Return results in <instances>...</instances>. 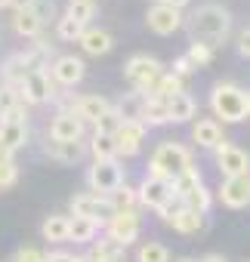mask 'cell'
<instances>
[{
    "label": "cell",
    "mask_w": 250,
    "mask_h": 262,
    "mask_svg": "<svg viewBox=\"0 0 250 262\" xmlns=\"http://www.w3.org/2000/svg\"><path fill=\"white\" fill-rule=\"evenodd\" d=\"M185 28L192 40L210 43L216 50L232 31V13L222 4H201L198 10H192V16H185Z\"/></svg>",
    "instance_id": "1"
},
{
    "label": "cell",
    "mask_w": 250,
    "mask_h": 262,
    "mask_svg": "<svg viewBox=\"0 0 250 262\" xmlns=\"http://www.w3.org/2000/svg\"><path fill=\"white\" fill-rule=\"evenodd\" d=\"M210 111H213V117H222V123H241L244 117H250V111H247V90H241L232 80L216 83L210 90Z\"/></svg>",
    "instance_id": "2"
},
{
    "label": "cell",
    "mask_w": 250,
    "mask_h": 262,
    "mask_svg": "<svg viewBox=\"0 0 250 262\" xmlns=\"http://www.w3.org/2000/svg\"><path fill=\"white\" fill-rule=\"evenodd\" d=\"M189 167H192V151H189L185 145H179V142H161V145L155 148L152 161H149V173H145V176L173 182V179H176L182 170H189Z\"/></svg>",
    "instance_id": "3"
},
{
    "label": "cell",
    "mask_w": 250,
    "mask_h": 262,
    "mask_svg": "<svg viewBox=\"0 0 250 262\" xmlns=\"http://www.w3.org/2000/svg\"><path fill=\"white\" fill-rule=\"evenodd\" d=\"M164 71H167V68H164L155 56H145V53L130 56L127 65H123V77H127V83H130L136 93H142V96L152 93V86L158 83V77H161Z\"/></svg>",
    "instance_id": "4"
},
{
    "label": "cell",
    "mask_w": 250,
    "mask_h": 262,
    "mask_svg": "<svg viewBox=\"0 0 250 262\" xmlns=\"http://www.w3.org/2000/svg\"><path fill=\"white\" fill-rule=\"evenodd\" d=\"M123 185V167L117 161H93V167L87 170V188L93 194H114Z\"/></svg>",
    "instance_id": "5"
},
{
    "label": "cell",
    "mask_w": 250,
    "mask_h": 262,
    "mask_svg": "<svg viewBox=\"0 0 250 262\" xmlns=\"http://www.w3.org/2000/svg\"><path fill=\"white\" fill-rule=\"evenodd\" d=\"M56 105H59V111L77 114L84 123H96L105 111H111V102L105 96H71V93H65V96H56Z\"/></svg>",
    "instance_id": "6"
},
{
    "label": "cell",
    "mask_w": 250,
    "mask_h": 262,
    "mask_svg": "<svg viewBox=\"0 0 250 262\" xmlns=\"http://www.w3.org/2000/svg\"><path fill=\"white\" fill-rule=\"evenodd\" d=\"M19 96L25 105H44V102H56L59 93H56V83H53L47 68H31L19 86Z\"/></svg>",
    "instance_id": "7"
},
{
    "label": "cell",
    "mask_w": 250,
    "mask_h": 262,
    "mask_svg": "<svg viewBox=\"0 0 250 262\" xmlns=\"http://www.w3.org/2000/svg\"><path fill=\"white\" fill-rule=\"evenodd\" d=\"M139 228H142L139 210H117V213L105 222V237H111L114 244H120L123 250H127V247L139 237Z\"/></svg>",
    "instance_id": "8"
},
{
    "label": "cell",
    "mask_w": 250,
    "mask_h": 262,
    "mask_svg": "<svg viewBox=\"0 0 250 262\" xmlns=\"http://www.w3.org/2000/svg\"><path fill=\"white\" fill-rule=\"evenodd\" d=\"M71 216H84L90 222H96L99 228H105V222L114 216V207L108 198L102 194H93V191H80L71 198Z\"/></svg>",
    "instance_id": "9"
},
{
    "label": "cell",
    "mask_w": 250,
    "mask_h": 262,
    "mask_svg": "<svg viewBox=\"0 0 250 262\" xmlns=\"http://www.w3.org/2000/svg\"><path fill=\"white\" fill-rule=\"evenodd\" d=\"M84 133H87V123L71 111H56V117L47 126V139H56V142H84Z\"/></svg>",
    "instance_id": "10"
},
{
    "label": "cell",
    "mask_w": 250,
    "mask_h": 262,
    "mask_svg": "<svg viewBox=\"0 0 250 262\" xmlns=\"http://www.w3.org/2000/svg\"><path fill=\"white\" fill-rule=\"evenodd\" d=\"M84 74H87V65H84V59H77V56H56L53 65H50L53 83H56V86H65V90L77 86V83L84 80Z\"/></svg>",
    "instance_id": "11"
},
{
    "label": "cell",
    "mask_w": 250,
    "mask_h": 262,
    "mask_svg": "<svg viewBox=\"0 0 250 262\" xmlns=\"http://www.w3.org/2000/svg\"><path fill=\"white\" fill-rule=\"evenodd\" d=\"M213 155H216V167H219V173L228 179V176H244V173H250V155L244 151V148H238V145H232V142H222L219 148H213Z\"/></svg>",
    "instance_id": "12"
},
{
    "label": "cell",
    "mask_w": 250,
    "mask_h": 262,
    "mask_svg": "<svg viewBox=\"0 0 250 262\" xmlns=\"http://www.w3.org/2000/svg\"><path fill=\"white\" fill-rule=\"evenodd\" d=\"M149 136V126L139 123V120H127V123H120V129L114 133V142H117V158H136L142 151V142Z\"/></svg>",
    "instance_id": "13"
},
{
    "label": "cell",
    "mask_w": 250,
    "mask_h": 262,
    "mask_svg": "<svg viewBox=\"0 0 250 262\" xmlns=\"http://www.w3.org/2000/svg\"><path fill=\"white\" fill-rule=\"evenodd\" d=\"M145 25H149V31L167 37V34H173V31H179V28L185 25V16H182L179 10H170V7L152 4L149 13H145Z\"/></svg>",
    "instance_id": "14"
},
{
    "label": "cell",
    "mask_w": 250,
    "mask_h": 262,
    "mask_svg": "<svg viewBox=\"0 0 250 262\" xmlns=\"http://www.w3.org/2000/svg\"><path fill=\"white\" fill-rule=\"evenodd\" d=\"M216 194H219L222 207H228V210H244V207L250 204V173L222 179V185H219Z\"/></svg>",
    "instance_id": "15"
},
{
    "label": "cell",
    "mask_w": 250,
    "mask_h": 262,
    "mask_svg": "<svg viewBox=\"0 0 250 262\" xmlns=\"http://www.w3.org/2000/svg\"><path fill=\"white\" fill-rule=\"evenodd\" d=\"M136 194H139V204H142V207L161 210V207L173 198V185H170L167 179H152V176H145L142 185L136 188Z\"/></svg>",
    "instance_id": "16"
},
{
    "label": "cell",
    "mask_w": 250,
    "mask_h": 262,
    "mask_svg": "<svg viewBox=\"0 0 250 262\" xmlns=\"http://www.w3.org/2000/svg\"><path fill=\"white\" fill-rule=\"evenodd\" d=\"M31 68L34 65H31V59L25 53H13V56L4 59V65H0V80H4V86H16L19 90Z\"/></svg>",
    "instance_id": "17"
},
{
    "label": "cell",
    "mask_w": 250,
    "mask_h": 262,
    "mask_svg": "<svg viewBox=\"0 0 250 262\" xmlns=\"http://www.w3.org/2000/svg\"><path fill=\"white\" fill-rule=\"evenodd\" d=\"M44 151L53 161H59V164H80L90 155L87 142H56V139H47L44 142Z\"/></svg>",
    "instance_id": "18"
},
{
    "label": "cell",
    "mask_w": 250,
    "mask_h": 262,
    "mask_svg": "<svg viewBox=\"0 0 250 262\" xmlns=\"http://www.w3.org/2000/svg\"><path fill=\"white\" fill-rule=\"evenodd\" d=\"M192 139H195L201 148H219V145L225 142V136H222V123H219L216 117H201V120H195V126H192Z\"/></svg>",
    "instance_id": "19"
},
{
    "label": "cell",
    "mask_w": 250,
    "mask_h": 262,
    "mask_svg": "<svg viewBox=\"0 0 250 262\" xmlns=\"http://www.w3.org/2000/svg\"><path fill=\"white\" fill-rule=\"evenodd\" d=\"M80 50L87 53V56H105V53H111V47H114V37L105 31V28H84V34H80Z\"/></svg>",
    "instance_id": "20"
},
{
    "label": "cell",
    "mask_w": 250,
    "mask_h": 262,
    "mask_svg": "<svg viewBox=\"0 0 250 262\" xmlns=\"http://www.w3.org/2000/svg\"><path fill=\"white\" fill-rule=\"evenodd\" d=\"M28 142V123H4L0 120V151L16 155Z\"/></svg>",
    "instance_id": "21"
},
{
    "label": "cell",
    "mask_w": 250,
    "mask_h": 262,
    "mask_svg": "<svg viewBox=\"0 0 250 262\" xmlns=\"http://www.w3.org/2000/svg\"><path fill=\"white\" fill-rule=\"evenodd\" d=\"M111 108H114V114H117L123 123H127V120H139V123H142L145 96H142V93H136V90H133V93H123V96H120Z\"/></svg>",
    "instance_id": "22"
},
{
    "label": "cell",
    "mask_w": 250,
    "mask_h": 262,
    "mask_svg": "<svg viewBox=\"0 0 250 262\" xmlns=\"http://www.w3.org/2000/svg\"><path fill=\"white\" fill-rule=\"evenodd\" d=\"M195 114H198V102L189 93H179V96L167 99V117H170V123H189Z\"/></svg>",
    "instance_id": "23"
},
{
    "label": "cell",
    "mask_w": 250,
    "mask_h": 262,
    "mask_svg": "<svg viewBox=\"0 0 250 262\" xmlns=\"http://www.w3.org/2000/svg\"><path fill=\"white\" fill-rule=\"evenodd\" d=\"M167 225H170L173 231H179V234H198V231L204 228V213H195V210H189V207H179V210L167 219Z\"/></svg>",
    "instance_id": "24"
},
{
    "label": "cell",
    "mask_w": 250,
    "mask_h": 262,
    "mask_svg": "<svg viewBox=\"0 0 250 262\" xmlns=\"http://www.w3.org/2000/svg\"><path fill=\"white\" fill-rule=\"evenodd\" d=\"M68 225H71V216L53 213V216L44 219L40 234H44V241H50V244H65V241H68Z\"/></svg>",
    "instance_id": "25"
},
{
    "label": "cell",
    "mask_w": 250,
    "mask_h": 262,
    "mask_svg": "<svg viewBox=\"0 0 250 262\" xmlns=\"http://www.w3.org/2000/svg\"><path fill=\"white\" fill-rule=\"evenodd\" d=\"M179 93H185V80L182 77H176L173 71H164L161 77H158V83L152 86V93L149 96H155V99H173V96H179Z\"/></svg>",
    "instance_id": "26"
},
{
    "label": "cell",
    "mask_w": 250,
    "mask_h": 262,
    "mask_svg": "<svg viewBox=\"0 0 250 262\" xmlns=\"http://www.w3.org/2000/svg\"><path fill=\"white\" fill-rule=\"evenodd\" d=\"M179 201H182V207H189V210H195V213H207V210L213 207V191L201 182V185L189 188Z\"/></svg>",
    "instance_id": "27"
},
{
    "label": "cell",
    "mask_w": 250,
    "mask_h": 262,
    "mask_svg": "<svg viewBox=\"0 0 250 262\" xmlns=\"http://www.w3.org/2000/svg\"><path fill=\"white\" fill-rule=\"evenodd\" d=\"M99 237V225L84 219V216H71V225H68V241L74 244H93Z\"/></svg>",
    "instance_id": "28"
},
{
    "label": "cell",
    "mask_w": 250,
    "mask_h": 262,
    "mask_svg": "<svg viewBox=\"0 0 250 262\" xmlns=\"http://www.w3.org/2000/svg\"><path fill=\"white\" fill-rule=\"evenodd\" d=\"M13 31H16L19 37H25V40H34V37H40L44 25H40V19H37L31 10H25V13H16V16H13Z\"/></svg>",
    "instance_id": "29"
},
{
    "label": "cell",
    "mask_w": 250,
    "mask_h": 262,
    "mask_svg": "<svg viewBox=\"0 0 250 262\" xmlns=\"http://www.w3.org/2000/svg\"><path fill=\"white\" fill-rule=\"evenodd\" d=\"M142 123H145V126H164V123H170V117H167V102H164V99H155V96H145Z\"/></svg>",
    "instance_id": "30"
},
{
    "label": "cell",
    "mask_w": 250,
    "mask_h": 262,
    "mask_svg": "<svg viewBox=\"0 0 250 262\" xmlns=\"http://www.w3.org/2000/svg\"><path fill=\"white\" fill-rule=\"evenodd\" d=\"M87 148H90L93 161H117V142H114V136L93 133V139L87 142Z\"/></svg>",
    "instance_id": "31"
},
{
    "label": "cell",
    "mask_w": 250,
    "mask_h": 262,
    "mask_svg": "<svg viewBox=\"0 0 250 262\" xmlns=\"http://www.w3.org/2000/svg\"><path fill=\"white\" fill-rule=\"evenodd\" d=\"M65 16H68V19H74L77 25L90 28V22H93V16H96V4H90V0H68Z\"/></svg>",
    "instance_id": "32"
},
{
    "label": "cell",
    "mask_w": 250,
    "mask_h": 262,
    "mask_svg": "<svg viewBox=\"0 0 250 262\" xmlns=\"http://www.w3.org/2000/svg\"><path fill=\"white\" fill-rule=\"evenodd\" d=\"M90 256H93L96 262H111V259H117V256H127V253H123V247H120V244H114L111 237H99V241H93V247H90Z\"/></svg>",
    "instance_id": "33"
},
{
    "label": "cell",
    "mask_w": 250,
    "mask_h": 262,
    "mask_svg": "<svg viewBox=\"0 0 250 262\" xmlns=\"http://www.w3.org/2000/svg\"><path fill=\"white\" fill-rule=\"evenodd\" d=\"M136 262H170V250L158 241H145L136 247Z\"/></svg>",
    "instance_id": "34"
},
{
    "label": "cell",
    "mask_w": 250,
    "mask_h": 262,
    "mask_svg": "<svg viewBox=\"0 0 250 262\" xmlns=\"http://www.w3.org/2000/svg\"><path fill=\"white\" fill-rule=\"evenodd\" d=\"M201 182H204V176H201V170L192 164L189 170H182V173L170 182V185H173V198H182L189 188H195V185H201Z\"/></svg>",
    "instance_id": "35"
},
{
    "label": "cell",
    "mask_w": 250,
    "mask_h": 262,
    "mask_svg": "<svg viewBox=\"0 0 250 262\" xmlns=\"http://www.w3.org/2000/svg\"><path fill=\"white\" fill-rule=\"evenodd\" d=\"M108 201H111L114 213H117V210H136V207H139V194H136V188H130L127 182H123L114 194H108Z\"/></svg>",
    "instance_id": "36"
},
{
    "label": "cell",
    "mask_w": 250,
    "mask_h": 262,
    "mask_svg": "<svg viewBox=\"0 0 250 262\" xmlns=\"http://www.w3.org/2000/svg\"><path fill=\"white\" fill-rule=\"evenodd\" d=\"M80 34H84V25H77L74 19H68V16H59V19H56V37H59V40L77 43Z\"/></svg>",
    "instance_id": "37"
},
{
    "label": "cell",
    "mask_w": 250,
    "mask_h": 262,
    "mask_svg": "<svg viewBox=\"0 0 250 262\" xmlns=\"http://www.w3.org/2000/svg\"><path fill=\"white\" fill-rule=\"evenodd\" d=\"M189 62L195 65V68H204V65H210L213 62V56H216V50L210 47V43H201V40H192L189 43Z\"/></svg>",
    "instance_id": "38"
},
{
    "label": "cell",
    "mask_w": 250,
    "mask_h": 262,
    "mask_svg": "<svg viewBox=\"0 0 250 262\" xmlns=\"http://www.w3.org/2000/svg\"><path fill=\"white\" fill-rule=\"evenodd\" d=\"M19 182V167L13 161V155L0 151V188H13Z\"/></svg>",
    "instance_id": "39"
},
{
    "label": "cell",
    "mask_w": 250,
    "mask_h": 262,
    "mask_svg": "<svg viewBox=\"0 0 250 262\" xmlns=\"http://www.w3.org/2000/svg\"><path fill=\"white\" fill-rule=\"evenodd\" d=\"M120 123H123V120H120V117L114 114V108H111V111H105L93 126H96V133H99V136H114L117 129H120Z\"/></svg>",
    "instance_id": "40"
},
{
    "label": "cell",
    "mask_w": 250,
    "mask_h": 262,
    "mask_svg": "<svg viewBox=\"0 0 250 262\" xmlns=\"http://www.w3.org/2000/svg\"><path fill=\"white\" fill-rule=\"evenodd\" d=\"M19 105H25V102H22L16 86H0V114H7V111H13Z\"/></svg>",
    "instance_id": "41"
},
{
    "label": "cell",
    "mask_w": 250,
    "mask_h": 262,
    "mask_svg": "<svg viewBox=\"0 0 250 262\" xmlns=\"http://www.w3.org/2000/svg\"><path fill=\"white\" fill-rule=\"evenodd\" d=\"M31 13L40 19V25H47L50 19H56V4H53V0H34Z\"/></svg>",
    "instance_id": "42"
},
{
    "label": "cell",
    "mask_w": 250,
    "mask_h": 262,
    "mask_svg": "<svg viewBox=\"0 0 250 262\" xmlns=\"http://www.w3.org/2000/svg\"><path fill=\"white\" fill-rule=\"evenodd\" d=\"M13 262H47V253L37 247H19L13 253Z\"/></svg>",
    "instance_id": "43"
},
{
    "label": "cell",
    "mask_w": 250,
    "mask_h": 262,
    "mask_svg": "<svg viewBox=\"0 0 250 262\" xmlns=\"http://www.w3.org/2000/svg\"><path fill=\"white\" fill-rule=\"evenodd\" d=\"M173 74H176V77H182V80L195 74V65L189 62V56H179V59L173 62Z\"/></svg>",
    "instance_id": "44"
},
{
    "label": "cell",
    "mask_w": 250,
    "mask_h": 262,
    "mask_svg": "<svg viewBox=\"0 0 250 262\" xmlns=\"http://www.w3.org/2000/svg\"><path fill=\"white\" fill-rule=\"evenodd\" d=\"M238 53L250 59V28H244V31L238 34Z\"/></svg>",
    "instance_id": "45"
},
{
    "label": "cell",
    "mask_w": 250,
    "mask_h": 262,
    "mask_svg": "<svg viewBox=\"0 0 250 262\" xmlns=\"http://www.w3.org/2000/svg\"><path fill=\"white\" fill-rule=\"evenodd\" d=\"M47 262H74V256L68 250H53V253H47Z\"/></svg>",
    "instance_id": "46"
},
{
    "label": "cell",
    "mask_w": 250,
    "mask_h": 262,
    "mask_svg": "<svg viewBox=\"0 0 250 262\" xmlns=\"http://www.w3.org/2000/svg\"><path fill=\"white\" fill-rule=\"evenodd\" d=\"M155 4H161V7H170V10H179V13H182V10L192 4V0H155Z\"/></svg>",
    "instance_id": "47"
},
{
    "label": "cell",
    "mask_w": 250,
    "mask_h": 262,
    "mask_svg": "<svg viewBox=\"0 0 250 262\" xmlns=\"http://www.w3.org/2000/svg\"><path fill=\"white\" fill-rule=\"evenodd\" d=\"M10 7H13L16 13H25V10H31V7H34V0H10Z\"/></svg>",
    "instance_id": "48"
},
{
    "label": "cell",
    "mask_w": 250,
    "mask_h": 262,
    "mask_svg": "<svg viewBox=\"0 0 250 262\" xmlns=\"http://www.w3.org/2000/svg\"><path fill=\"white\" fill-rule=\"evenodd\" d=\"M195 262H228V259L219 256V253H207V256H201V259H195Z\"/></svg>",
    "instance_id": "49"
},
{
    "label": "cell",
    "mask_w": 250,
    "mask_h": 262,
    "mask_svg": "<svg viewBox=\"0 0 250 262\" xmlns=\"http://www.w3.org/2000/svg\"><path fill=\"white\" fill-rule=\"evenodd\" d=\"M74 262H96V259H93L90 253H84V256H74Z\"/></svg>",
    "instance_id": "50"
},
{
    "label": "cell",
    "mask_w": 250,
    "mask_h": 262,
    "mask_svg": "<svg viewBox=\"0 0 250 262\" xmlns=\"http://www.w3.org/2000/svg\"><path fill=\"white\" fill-rule=\"evenodd\" d=\"M111 262H127V256H117V259H111Z\"/></svg>",
    "instance_id": "51"
},
{
    "label": "cell",
    "mask_w": 250,
    "mask_h": 262,
    "mask_svg": "<svg viewBox=\"0 0 250 262\" xmlns=\"http://www.w3.org/2000/svg\"><path fill=\"white\" fill-rule=\"evenodd\" d=\"M4 7H10V0H0V10H4Z\"/></svg>",
    "instance_id": "52"
},
{
    "label": "cell",
    "mask_w": 250,
    "mask_h": 262,
    "mask_svg": "<svg viewBox=\"0 0 250 262\" xmlns=\"http://www.w3.org/2000/svg\"><path fill=\"white\" fill-rule=\"evenodd\" d=\"M247 111H250V90H247Z\"/></svg>",
    "instance_id": "53"
},
{
    "label": "cell",
    "mask_w": 250,
    "mask_h": 262,
    "mask_svg": "<svg viewBox=\"0 0 250 262\" xmlns=\"http://www.w3.org/2000/svg\"><path fill=\"white\" fill-rule=\"evenodd\" d=\"M179 262H195V259H179Z\"/></svg>",
    "instance_id": "54"
},
{
    "label": "cell",
    "mask_w": 250,
    "mask_h": 262,
    "mask_svg": "<svg viewBox=\"0 0 250 262\" xmlns=\"http://www.w3.org/2000/svg\"><path fill=\"white\" fill-rule=\"evenodd\" d=\"M90 4H96V0H90Z\"/></svg>",
    "instance_id": "55"
}]
</instances>
